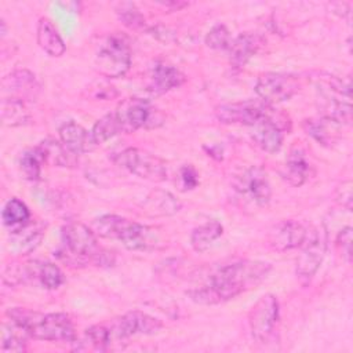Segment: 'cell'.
I'll use <instances>...</instances> for the list:
<instances>
[{"instance_id": "obj_1", "label": "cell", "mask_w": 353, "mask_h": 353, "mask_svg": "<svg viewBox=\"0 0 353 353\" xmlns=\"http://www.w3.org/2000/svg\"><path fill=\"white\" fill-rule=\"evenodd\" d=\"M272 265L262 261L243 259L218 268L201 287L189 290V298L200 305H218L226 302L265 280Z\"/></svg>"}, {"instance_id": "obj_2", "label": "cell", "mask_w": 353, "mask_h": 353, "mask_svg": "<svg viewBox=\"0 0 353 353\" xmlns=\"http://www.w3.org/2000/svg\"><path fill=\"white\" fill-rule=\"evenodd\" d=\"M7 316L34 339L72 343L77 338L73 321L66 313L44 314L22 307H12L7 310Z\"/></svg>"}, {"instance_id": "obj_3", "label": "cell", "mask_w": 353, "mask_h": 353, "mask_svg": "<svg viewBox=\"0 0 353 353\" xmlns=\"http://www.w3.org/2000/svg\"><path fill=\"white\" fill-rule=\"evenodd\" d=\"M317 99L323 117L338 124H349L352 120L350 81L332 74H319L316 79Z\"/></svg>"}, {"instance_id": "obj_4", "label": "cell", "mask_w": 353, "mask_h": 353, "mask_svg": "<svg viewBox=\"0 0 353 353\" xmlns=\"http://www.w3.org/2000/svg\"><path fill=\"white\" fill-rule=\"evenodd\" d=\"M95 69L108 79L121 77L131 66V48L124 34L112 33L98 46L95 52Z\"/></svg>"}, {"instance_id": "obj_5", "label": "cell", "mask_w": 353, "mask_h": 353, "mask_svg": "<svg viewBox=\"0 0 353 353\" xmlns=\"http://www.w3.org/2000/svg\"><path fill=\"white\" fill-rule=\"evenodd\" d=\"M112 159L117 165L142 179L152 182H163L167 179L165 163L146 150L128 148L116 153Z\"/></svg>"}, {"instance_id": "obj_6", "label": "cell", "mask_w": 353, "mask_h": 353, "mask_svg": "<svg viewBox=\"0 0 353 353\" xmlns=\"http://www.w3.org/2000/svg\"><path fill=\"white\" fill-rule=\"evenodd\" d=\"M301 254L296 259V279L301 285H307L319 270L327 250V233L324 228L307 230V236L301 245Z\"/></svg>"}, {"instance_id": "obj_7", "label": "cell", "mask_w": 353, "mask_h": 353, "mask_svg": "<svg viewBox=\"0 0 353 353\" xmlns=\"http://www.w3.org/2000/svg\"><path fill=\"white\" fill-rule=\"evenodd\" d=\"M279 319L280 306L277 296L273 294L261 296L248 312V325L252 338L259 343L269 342L274 335Z\"/></svg>"}, {"instance_id": "obj_8", "label": "cell", "mask_w": 353, "mask_h": 353, "mask_svg": "<svg viewBox=\"0 0 353 353\" xmlns=\"http://www.w3.org/2000/svg\"><path fill=\"white\" fill-rule=\"evenodd\" d=\"M121 132L130 134L139 128L156 127L161 123L159 113L149 101L142 98H127L121 101L114 112Z\"/></svg>"}, {"instance_id": "obj_9", "label": "cell", "mask_w": 353, "mask_h": 353, "mask_svg": "<svg viewBox=\"0 0 353 353\" xmlns=\"http://www.w3.org/2000/svg\"><path fill=\"white\" fill-rule=\"evenodd\" d=\"M273 105L261 99H247L232 103H222L215 108V116L225 124H243L255 125L265 120L272 112Z\"/></svg>"}, {"instance_id": "obj_10", "label": "cell", "mask_w": 353, "mask_h": 353, "mask_svg": "<svg viewBox=\"0 0 353 353\" xmlns=\"http://www.w3.org/2000/svg\"><path fill=\"white\" fill-rule=\"evenodd\" d=\"M299 80L295 74L269 72L258 77L255 92L261 101L274 105L288 101L299 91Z\"/></svg>"}, {"instance_id": "obj_11", "label": "cell", "mask_w": 353, "mask_h": 353, "mask_svg": "<svg viewBox=\"0 0 353 353\" xmlns=\"http://www.w3.org/2000/svg\"><path fill=\"white\" fill-rule=\"evenodd\" d=\"M291 121L288 116L277 109H272L269 116L254 125L252 139L256 146L268 153H276L283 145L284 132L290 131Z\"/></svg>"}, {"instance_id": "obj_12", "label": "cell", "mask_w": 353, "mask_h": 353, "mask_svg": "<svg viewBox=\"0 0 353 353\" xmlns=\"http://www.w3.org/2000/svg\"><path fill=\"white\" fill-rule=\"evenodd\" d=\"M236 192L258 207H265L272 197V188L263 168L251 165L234 179Z\"/></svg>"}, {"instance_id": "obj_13", "label": "cell", "mask_w": 353, "mask_h": 353, "mask_svg": "<svg viewBox=\"0 0 353 353\" xmlns=\"http://www.w3.org/2000/svg\"><path fill=\"white\" fill-rule=\"evenodd\" d=\"M117 240H120L123 245L128 250L145 251L157 248L160 245L161 236L157 228L125 219L120 229Z\"/></svg>"}, {"instance_id": "obj_14", "label": "cell", "mask_w": 353, "mask_h": 353, "mask_svg": "<svg viewBox=\"0 0 353 353\" xmlns=\"http://www.w3.org/2000/svg\"><path fill=\"white\" fill-rule=\"evenodd\" d=\"M163 323L141 310H131L114 321L113 331L117 338L127 339L134 335H152L161 330Z\"/></svg>"}, {"instance_id": "obj_15", "label": "cell", "mask_w": 353, "mask_h": 353, "mask_svg": "<svg viewBox=\"0 0 353 353\" xmlns=\"http://www.w3.org/2000/svg\"><path fill=\"white\" fill-rule=\"evenodd\" d=\"M62 237L68 251L76 256H90L92 261L99 251L95 232L81 222H70L63 226Z\"/></svg>"}, {"instance_id": "obj_16", "label": "cell", "mask_w": 353, "mask_h": 353, "mask_svg": "<svg viewBox=\"0 0 353 353\" xmlns=\"http://www.w3.org/2000/svg\"><path fill=\"white\" fill-rule=\"evenodd\" d=\"M307 236L306 228L294 219H284L277 222L268 234V244L279 252H284L302 245Z\"/></svg>"}, {"instance_id": "obj_17", "label": "cell", "mask_w": 353, "mask_h": 353, "mask_svg": "<svg viewBox=\"0 0 353 353\" xmlns=\"http://www.w3.org/2000/svg\"><path fill=\"white\" fill-rule=\"evenodd\" d=\"M186 81L185 74L171 63L159 61L150 70L149 90L153 94H165L174 88H178Z\"/></svg>"}, {"instance_id": "obj_18", "label": "cell", "mask_w": 353, "mask_h": 353, "mask_svg": "<svg viewBox=\"0 0 353 353\" xmlns=\"http://www.w3.org/2000/svg\"><path fill=\"white\" fill-rule=\"evenodd\" d=\"M59 139L76 156L88 153L97 146L91 131H87L73 120L66 121L59 127Z\"/></svg>"}, {"instance_id": "obj_19", "label": "cell", "mask_w": 353, "mask_h": 353, "mask_svg": "<svg viewBox=\"0 0 353 353\" xmlns=\"http://www.w3.org/2000/svg\"><path fill=\"white\" fill-rule=\"evenodd\" d=\"M4 92H10V98H17L25 101L26 97H34L39 84L34 79V74L26 69L14 70L6 76L1 81Z\"/></svg>"}, {"instance_id": "obj_20", "label": "cell", "mask_w": 353, "mask_h": 353, "mask_svg": "<svg viewBox=\"0 0 353 353\" xmlns=\"http://www.w3.org/2000/svg\"><path fill=\"white\" fill-rule=\"evenodd\" d=\"M43 232H44V228L39 222H30V221L22 228L11 230V236L8 241L10 250L18 255L29 254L39 245L43 237Z\"/></svg>"}, {"instance_id": "obj_21", "label": "cell", "mask_w": 353, "mask_h": 353, "mask_svg": "<svg viewBox=\"0 0 353 353\" xmlns=\"http://www.w3.org/2000/svg\"><path fill=\"white\" fill-rule=\"evenodd\" d=\"M263 44V39L255 33H241L236 39L232 40L229 47L230 52V63L234 68L244 66L261 48Z\"/></svg>"}, {"instance_id": "obj_22", "label": "cell", "mask_w": 353, "mask_h": 353, "mask_svg": "<svg viewBox=\"0 0 353 353\" xmlns=\"http://www.w3.org/2000/svg\"><path fill=\"white\" fill-rule=\"evenodd\" d=\"M310 174H312V165L307 161L303 149L299 146L291 148L285 161L284 178L288 181L290 185L301 186L306 182Z\"/></svg>"}, {"instance_id": "obj_23", "label": "cell", "mask_w": 353, "mask_h": 353, "mask_svg": "<svg viewBox=\"0 0 353 353\" xmlns=\"http://www.w3.org/2000/svg\"><path fill=\"white\" fill-rule=\"evenodd\" d=\"M37 44L50 57H61L66 50L57 28L46 17H41L37 22Z\"/></svg>"}, {"instance_id": "obj_24", "label": "cell", "mask_w": 353, "mask_h": 353, "mask_svg": "<svg viewBox=\"0 0 353 353\" xmlns=\"http://www.w3.org/2000/svg\"><path fill=\"white\" fill-rule=\"evenodd\" d=\"M43 161L57 167H74L77 156L72 153L61 141L48 138L37 146Z\"/></svg>"}, {"instance_id": "obj_25", "label": "cell", "mask_w": 353, "mask_h": 353, "mask_svg": "<svg viewBox=\"0 0 353 353\" xmlns=\"http://www.w3.org/2000/svg\"><path fill=\"white\" fill-rule=\"evenodd\" d=\"M110 331L103 325H92L87 328L81 338H76L72 345L79 352H106L110 347Z\"/></svg>"}, {"instance_id": "obj_26", "label": "cell", "mask_w": 353, "mask_h": 353, "mask_svg": "<svg viewBox=\"0 0 353 353\" xmlns=\"http://www.w3.org/2000/svg\"><path fill=\"white\" fill-rule=\"evenodd\" d=\"M142 207L149 215L164 216L176 214L181 210V203L170 192L156 189L150 192Z\"/></svg>"}, {"instance_id": "obj_27", "label": "cell", "mask_w": 353, "mask_h": 353, "mask_svg": "<svg viewBox=\"0 0 353 353\" xmlns=\"http://www.w3.org/2000/svg\"><path fill=\"white\" fill-rule=\"evenodd\" d=\"M302 125L307 135H310L313 139H316L319 143L324 146H331L336 141L339 127H341V124L327 117L306 119L302 123Z\"/></svg>"}, {"instance_id": "obj_28", "label": "cell", "mask_w": 353, "mask_h": 353, "mask_svg": "<svg viewBox=\"0 0 353 353\" xmlns=\"http://www.w3.org/2000/svg\"><path fill=\"white\" fill-rule=\"evenodd\" d=\"M223 233V226L218 221H208L192 230L190 244L194 251H207L214 241H216Z\"/></svg>"}, {"instance_id": "obj_29", "label": "cell", "mask_w": 353, "mask_h": 353, "mask_svg": "<svg viewBox=\"0 0 353 353\" xmlns=\"http://www.w3.org/2000/svg\"><path fill=\"white\" fill-rule=\"evenodd\" d=\"M28 332L12 319L4 320L1 324V350L3 352H25Z\"/></svg>"}, {"instance_id": "obj_30", "label": "cell", "mask_w": 353, "mask_h": 353, "mask_svg": "<svg viewBox=\"0 0 353 353\" xmlns=\"http://www.w3.org/2000/svg\"><path fill=\"white\" fill-rule=\"evenodd\" d=\"M30 114L25 106V101L17 98H4L1 102V120L4 125L17 127L29 121Z\"/></svg>"}, {"instance_id": "obj_31", "label": "cell", "mask_w": 353, "mask_h": 353, "mask_svg": "<svg viewBox=\"0 0 353 353\" xmlns=\"http://www.w3.org/2000/svg\"><path fill=\"white\" fill-rule=\"evenodd\" d=\"M1 219L6 226L11 228V230H15L30 221V212L23 201L12 197L3 207Z\"/></svg>"}, {"instance_id": "obj_32", "label": "cell", "mask_w": 353, "mask_h": 353, "mask_svg": "<svg viewBox=\"0 0 353 353\" xmlns=\"http://www.w3.org/2000/svg\"><path fill=\"white\" fill-rule=\"evenodd\" d=\"M120 125L119 121L116 119L114 113H108L103 117H101L99 120H97V123L94 124L92 130H91V135L92 139L95 141V143H103L108 139L113 138L114 135L120 134Z\"/></svg>"}, {"instance_id": "obj_33", "label": "cell", "mask_w": 353, "mask_h": 353, "mask_svg": "<svg viewBox=\"0 0 353 353\" xmlns=\"http://www.w3.org/2000/svg\"><path fill=\"white\" fill-rule=\"evenodd\" d=\"M41 163L43 157L37 148L25 150L19 157V167L26 179L29 181H37L41 174Z\"/></svg>"}, {"instance_id": "obj_34", "label": "cell", "mask_w": 353, "mask_h": 353, "mask_svg": "<svg viewBox=\"0 0 353 353\" xmlns=\"http://www.w3.org/2000/svg\"><path fill=\"white\" fill-rule=\"evenodd\" d=\"M39 281L41 285L47 290H57L61 287L65 281L62 270L51 262H43L40 263V270H39Z\"/></svg>"}, {"instance_id": "obj_35", "label": "cell", "mask_w": 353, "mask_h": 353, "mask_svg": "<svg viewBox=\"0 0 353 353\" xmlns=\"http://www.w3.org/2000/svg\"><path fill=\"white\" fill-rule=\"evenodd\" d=\"M117 15L121 23L130 29L138 30V29H143L146 25L145 18L132 3L120 4V8L117 10Z\"/></svg>"}, {"instance_id": "obj_36", "label": "cell", "mask_w": 353, "mask_h": 353, "mask_svg": "<svg viewBox=\"0 0 353 353\" xmlns=\"http://www.w3.org/2000/svg\"><path fill=\"white\" fill-rule=\"evenodd\" d=\"M232 40L230 32L225 25H215L205 36V44L212 50H229Z\"/></svg>"}, {"instance_id": "obj_37", "label": "cell", "mask_w": 353, "mask_h": 353, "mask_svg": "<svg viewBox=\"0 0 353 353\" xmlns=\"http://www.w3.org/2000/svg\"><path fill=\"white\" fill-rule=\"evenodd\" d=\"M335 244L339 248L345 261L350 263V258H352V228L350 226H346L342 230H339L335 239Z\"/></svg>"}, {"instance_id": "obj_38", "label": "cell", "mask_w": 353, "mask_h": 353, "mask_svg": "<svg viewBox=\"0 0 353 353\" xmlns=\"http://www.w3.org/2000/svg\"><path fill=\"white\" fill-rule=\"evenodd\" d=\"M179 176H181V183L183 190H192L199 185V174L192 164L183 165L181 168Z\"/></svg>"}, {"instance_id": "obj_39", "label": "cell", "mask_w": 353, "mask_h": 353, "mask_svg": "<svg viewBox=\"0 0 353 353\" xmlns=\"http://www.w3.org/2000/svg\"><path fill=\"white\" fill-rule=\"evenodd\" d=\"M336 201L345 207L347 211H352V181H345L336 189Z\"/></svg>"}]
</instances>
